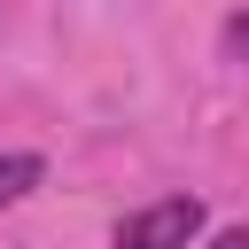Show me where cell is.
<instances>
[{
    "label": "cell",
    "mask_w": 249,
    "mask_h": 249,
    "mask_svg": "<svg viewBox=\"0 0 249 249\" xmlns=\"http://www.w3.org/2000/svg\"><path fill=\"white\" fill-rule=\"evenodd\" d=\"M226 54H233V62H249V8L226 23Z\"/></svg>",
    "instance_id": "obj_3"
},
{
    "label": "cell",
    "mask_w": 249,
    "mask_h": 249,
    "mask_svg": "<svg viewBox=\"0 0 249 249\" xmlns=\"http://www.w3.org/2000/svg\"><path fill=\"white\" fill-rule=\"evenodd\" d=\"M39 179H47V163H39V156H0V210H8V202H23Z\"/></svg>",
    "instance_id": "obj_2"
},
{
    "label": "cell",
    "mask_w": 249,
    "mask_h": 249,
    "mask_svg": "<svg viewBox=\"0 0 249 249\" xmlns=\"http://www.w3.org/2000/svg\"><path fill=\"white\" fill-rule=\"evenodd\" d=\"M195 233H202V202L195 195H163V202H148V210H132L117 226V249H187Z\"/></svg>",
    "instance_id": "obj_1"
},
{
    "label": "cell",
    "mask_w": 249,
    "mask_h": 249,
    "mask_svg": "<svg viewBox=\"0 0 249 249\" xmlns=\"http://www.w3.org/2000/svg\"><path fill=\"white\" fill-rule=\"evenodd\" d=\"M210 249H249V226H226V233H218Z\"/></svg>",
    "instance_id": "obj_4"
}]
</instances>
